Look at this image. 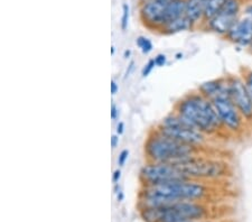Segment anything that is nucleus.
<instances>
[{"label":"nucleus","mask_w":252,"mask_h":222,"mask_svg":"<svg viewBox=\"0 0 252 222\" xmlns=\"http://www.w3.org/2000/svg\"><path fill=\"white\" fill-rule=\"evenodd\" d=\"M212 192L210 183L194 180L176 181L156 187H140L137 208L165 207L183 201H206Z\"/></svg>","instance_id":"obj_1"},{"label":"nucleus","mask_w":252,"mask_h":222,"mask_svg":"<svg viewBox=\"0 0 252 222\" xmlns=\"http://www.w3.org/2000/svg\"><path fill=\"white\" fill-rule=\"evenodd\" d=\"M173 111L210 138L226 135L213 103L197 90L181 96L173 107Z\"/></svg>","instance_id":"obj_2"},{"label":"nucleus","mask_w":252,"mask_h":222,"mask_svg":"<svg viewBox=\"0 0 252 222\" xmlns=\"http://www.w3.org/2000/svg\"><path fill=\"white\" fill-rule=\"evenodd\" d=\"M142 152H144L146 161L175 164L192 156L206 154L210 152V149L197 148L182 144L164 135L156 127H154L149 129L146 136Z\"/></svg>","instance_id":"obj_3"},{"label":"nucleus","mask_w":252,"mask_h":222,"mask_svg":"<svg viewBox=\"0 0 252 222\" xmlns=\"http://www.w3.org/2000/svg\"><path fill=\"white\" fill-rule=\"evenodd\" d=\"M137 209L144 222H193L210 219L212 213L206 201H183L165 207Z\"/></svg>","instance_id":"obj_4"},{"label":"nucleus","mask_w":252,"mask_h":222,"mask_svg":"<svg viewBox=\"0 0 252 222\" xmlns=\"http://www.w3.org/2000/svg\"><path fill=\"white\" fill-rule=\"evenodd\" d=\"M189 180L213 183L227 179L232 174V167L227 160L220 157L206 154L192 156L175 163Z\"/></svg>","instance_id":"obj_5"},{"label":"nucleus","mask_w":252,"mask_h":222,"mask_svg":"<svg viewBox=\"0 0 252 222\" xmlns=\"http://www.w3.org/2000/svg\"><path fill=\"white\" fill-rule=\"evenodd\" d=\"M185 15V0H154L138 5V17L146 30L158 34L166 24Z\"/></svg>","instance_id":"obj_6"},{"label":"nucleus","mask_w":252,"mask_h":222,"mask_svg":"<svg viewBox=\"0 0 252 222\" xmlns=\"http://www.w3.org/2000/svg\"><path fill=\"white\" fill-rule=\"evenodd\" d=\"M155 127L164 135L180 141L182 144L197 148L210 149V137L193 127L173 110L162 117Z\"/></svg>","instance_id":"obj_7"},{"label":"nucleus","mask_w":252,"mask_h":222,"mask_svg":"<svg viewBox=\"0 0 252 222\" xmlns=\"http://www.w3.org/2000/svg\"><path fill=\"white\" fill-rule=\"evenodd\" d=\"M138 179L140 187H156L176 181L189 180L177 165L154 161H145L139 169Z\"/></svg>","instance_id":"obj_8"},{"label":"nucleus","mask_w":252,"mask_h":222,"mask_svg":"<svg viewBox=\"0 0 252 222\" xmlns=\"http://www.w3.org/2000/svg\"><path fill=\"white\" fill-rule=\"evenodd\" d=\"M215 108V111L221 121L223 130L229 136H241L245 132V129L249 125L243 118L241 112L234 106L230 95L220 96V98L211 101Z\"/></svg>","instance_id":"obj_9"},{"label":"nucleus","mask_w":252,"mask_h":222,"mask_svg":"<svg viewBox=\"0 0 252 222\" xmlns=\"http://www.w3.org/2000/svg\"><path fill=\"white\" fill-rule=\"evenodd\" d=\"M243 0H226L224 6L219 13L203 24L201 30H205L210 33L225 37L231 27L234 25L245 7Z\"/></svg>","instance_id":"obj_10"},{"label":"nucleus","mask_w":252,"mask_h":222,"mask_svg":"<svg viewBox=\"0 0 252 222\" xmlns=\"http://www.w3.org/2000/svg\"><path fill=\"white\" fill-rule=\"evenodd\" d=\"M224 38L238 47H250L252 44V2L246 3L242 14Z\"/></svg>","instance_id":"obj_11"},{"label":"nucleus","mask_w":252,"mask_h":222,"mask_svg":"<svg viewBox=\"0 0 252 222\" xmlns=\"http://www.w3.org/2000/svg\"><path fill=\"white\" fill-rule=\"evenodd\" d=\"M229 95L249 126H252V98L240 74L227 75Z\"/></svg>","instance_id":"obj_12"},{"label":"nucleus","mask_w":252,"mask_h":222,"mask_svg":"<svg viewBox=\"0 0 252 222\" xmlns=\"http://www.w3.org/2000/svg\"><path fill=\"white\" fill-rule=\"evenodd\" d=\"M196 90L210 101H213L220 98V96L229 95V80H227V75H223L220 76V78L202 82L197 87Z\"/></svg>","instance_id":"obj_13"},{"label":"nucleus","mask_w":252,"mask_h":222,"mask_svg":"<svg viewBox=\"0 0 252 222\" xmlns=\"http://www.w3.org/2000/svg\"><path fill=\"white\" fill-rule=\"evenodd\" d=\"M207 0H185V16L195 27L201 28L204 24Z\"/></svg>","instance_id":"obj_14"},{"label":"nucleus","mask_w":252,"mask_h":222,"mask_svg":"<svg viewBox=\"0 0 252 222\" xmlns=\"http://www.w3.org/2000/svg\"><path fill=\"white\" fill-rule=\"evenodd\" d=\"M194 30H196V27H195L194 24L184 15L172 20V22H169L168 24H166V25L158 32V34L164 36H173Z\"/></svg>","instance_id":"obj_15"},{"label":"nucleus","mask_w":252,"mask_h":222,"mask_svg":"<svg viewBox=\"0 0 252 222\" xmlns=\"http://www.w3.org/2000/svg\"><path fill=\"white\" fill-rule=\"evenodd\" d=\"M226 0H207V6L205 10V16H204V23L206 20L211 19L214 17L219 11L221 10V8L224 6Z\"/></svg>","instance_id":"obj_16"},{"label":"nucleus","mask_w":252,"mask_h":222,"mask_svg":"<svg viewBox=\"0 0 252 222\" xmlns=\"http://www.w3.org/2000/svg\"><path fill=\"white\" fill-rule=\"evenodd\" d=\"M136 45L140 50L142 55H148L152 53L154 50V45H153L152 40H150L148 37H146V36H142V35L138 36V37L136 38Z\"/></svg>","instance_id":"obj_17"},{"label":"nucleus","mask_w":252,"mask_h":222,"mask_svg":"<svg viewBox=\"0 0 252 222\" xmlns=\"http://www.w3.org/2000/svg\"><path fill=\"white\" fill-rule=\"evenodd\" d=\"M129 23H130V5L127 2H124L123 7H121V18H120L121 31L123 32L127 31Z\"/></svg>","instance_id":"obj_18"},{"label":"nucleus","mask_w":252,"mask_h":222,"mask_svg":"<svg viewBox=\"0 0 252 222\" xmlns=\"http://www.w3.org/2000/svg\"><path fill=\"white\" fill-rule=\"evenodd\" d=\"M240 75L242 76L243 81H245L246 87L252 98V70L251 68H242V72Z\"/></svg>","instance_id":"obj_19"},{"label":"nucleus","mask_w":252,"mask_h":222,"mask_svg":"<svg viewBox=\"0 0 252 222\" xmlns=\"http://www.w3.org/2000/svg\"><path fill=\"white\" fill-rule=\"evenodd\" d=\"M155 67H157L155 64V61H154V59H150L148 62L145 64L144 67L141 68V78L142 79L148 78V76L152 74V72L154 71V68Z\"/></svg>","instance_id":"obj_20"},{"label":"nucleus","mask_w":252,"mask_h":222,"mask_svg":"<svg viewBox=\"0 0 252 222\" xmlns=\"http://www.w3.org/2000/svg\"><path fill=\"white\" fill-rule=\"evenodd\" d=\"M129 149H123V151L120 152L119 156H118V159H117V163L119 165V167H123L125 166L126 161L128 160V157H129Z\"/></svg>","instance_id":"obj_21"},{"label":"nucleus","mask_w":252,"mask_h":222,"mask_svg":"<svg viewBox=\"0 0 252 222\" xmlns=\"http://www.w3.org/2000/svg\"><path fill=\"white\" fill-rule=\"evenodd\" d=\"M154 61H155V64H156L157 67H162V66H165L166 64H167L168 59H167V55H166V54L159 53V54H157L155 58H154Z\"/></svg>","instance_id":"obj_22"},{"label":"nucleus","mask_w":252,"mask_h":222,"mask_svg":"<svg viewBox=\"0 0 252 222\" xmlns=\"http://www.w3.org/2000/svg\"><path fill=\"white\" fill-rule=\"evenodd\" d=\"M115 194L117 196V201L118 202H123L124 199H125V194L123 192V190H121L119 183L118 184H115Z\"/></svg>","instance_id":"obj_23"},{"label":"nucleus","mask_w":252,"mask_h":222,"mask_svg":"<svg viewBox=\"0 0 252 222\" xmlns=\"http://www.w3.org/2000/svg\"><path fill=\"white\" fill-rule=\"evenodd\" d=\"M110 116H111V119L112 120H116L118 118V116H119V109L116 106L115 103L111 104V109H110Z\"/></svg>","instance_id":"obj_24"},{"label":"nucleus","mask_w":252,"mask_h":222,"mask_svg":"<svg viewBox=\"0 0 252 222\" xmlns=\"http://www.w3.org/2000/svg\"><path fill=\"white\" fill-rule=\"evenodd\" d=\"M121 179V169L120 168H117L115 172H113L112 174V182L115 184H118L119 183V181Z\"/></svg>","instance_id":"obj_25"},{"label":"nucleus","mask_w":252,"mask_h":222,"mask_svg":"<svg viewBox=\"0 0 252 222\" xmlns=\"http://www.w3.org/2000/svg\"><path fill=\"white\" fill-rule=\"evenodd\" d=\"M110 92L112 95H116L118 92H119V84H118L115 80L111 81L110 84Z\"/></svg>","instance_id":"obj_26"},{"label":"nucleus","mask_w":252,"mask_h":222,"mask_svg":"<svg viewBox=\"0 0 252 222\" xmlns=\"http://www.w3.org/2000/svg\"><path fill=\"white\" fill-rule=\"evenodd\" d=\"M119 135H117V134H115V135H112L111 136V147H112V149H115V148H117L118 147V145H119V141H120V138H119Z\"/></svg>","instance_id":"obj_27"},{"label":"nucleus","mask_w":252,"mask_h":222,"mask_svg":"<svg viewBox=\"0 0 252 222\" xmlns=\"http://www.w3.org/2000/svg\"><path fill=\"white\" fill-rule=\"evenodd\" d=\"M125 132V124L123 121H119V123L117 124V129H116V134L121 136Z\"/></svg>","instance_id":"obj_28"},{"label":"nucleus","mask_w":252,"mask_h":222,"mask_svg":"<svg viewBox=\"0 0 252 222\" xmlns=\"http://www.w3.org/2000/svg\"><path fill=\"white\" fill-rule=\"evenodd\" d=\"M133 68H135V62L133 61H131V62L129 63V65L127 67V70H126V73H125V78H128V76L130 75V73L133 71Z\"/></svg>","instance_id":"obj_29"},{"label":"nucleus","mask_w":252,"mask_h":222,"mask_svg":"<svg viewBox=\"0 0 252 222\" xmlns=\"http://www.w3.org/2000/svg\"><path fill=\"white\" fill-rule=\"evenodd\" d=\"M130 55H131V51H130V50H126L125 53H124V58H125L126 60H128V59L130 58Z\"/></svg>","instance_id":"obj_30"},{"label":"nucleus","mask_w":252,"mask_h":222,"mask_svg":"<svg viewBox=\"0 0 252 222\" xmlns=\"http://www.w3.org/2000/svg\"><path fill=\"white\" fill-rule=\"evenodd\" d=\"M149 1H154V0H137L138 5H141V3H145V2H149ZM162 1H169V0H162Z\"/></svg>","instance_id":"obj_31"},{"label":"nucleus","mask_w":252,"mask_h":222,"mask_svg":"<svg viewBox=\"0 0 252 222\" xmlns=\"http://www.w3.org/2000/svg\"><path fill=\"white\" fill-rule=\"evenodd\" d=\"M193 222H221V221H215L212 219H207V220H200V221H193Z\"/></svg>","instance_id":"obj_32"},{"label":"nucleus","mask_w":252,"mask_h":222,"mask_svg":"<svg viewBox=\"0 0 252 222\" xmlns=\"http://www.w3.org/2000/svg\"><path fill=\"white\" fill-rule=\"evenodd\" d=\"M115 53H116V46L112 45L111 46V55H115Z\"/></svg>","instance_id":"obj_33"},{"label":"nucleus","mask_w":252,"mask_h":222,"mask_svg":"<svg viewBox=\"0 0 252 222\" xmlns=\"http://www.w3.org/2000/svg\"><path fill=\"white\" fill-rule=\"evenodd\" d=\"M248 50H249V52H250V53L252 54V44H251V45H250V47L248 48Z\"/></svg>","instance_id":"obj_34"}]
</instances>
